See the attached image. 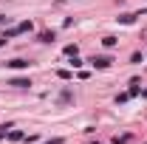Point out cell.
<instances>
[{"mask_svg":"<svg viewBox=\"0 0 147 144\" xmlns=\"http://www.w3.org/2000/svg\"><path fill=\"white\" fill-rule=\"evenodd\" d=\"M91 62H93V68H110L113 59H110V57H93Z\"/></svg>","mask_w":147,"mask_h":144,"instance_id":"1","label":"cell"},{"mask_svg":"<svg viewBox=\"0 0 147 144\" xmlns=\"http://www.w3.org/2000/svg\"><path fill=\"white\" fill-rule=\"evenodd\" d=\"M9 85H11V88H28V85H31V82H28V79H11V82H9Z\"/></svg>","mask_w":147,"mask_h":144,"instance_id":"2","label":"cell"},{"mask_svg":"<svg viewBox=\"0 0 147 144\" xmlns=\"http://www.w3.org/2000/svg\"><path fill=\"white\" fill-rule=\"evenodd\" d=\"M9 68H28V62L26 59H11V62H6Z\"/></svg>","mask_w":147,"mask_h":144,"instance_id":"3","label":"cell"},{"mask_svg":"<svg viewBox=\"0 0 147 144\" xmlns=\"http://www.w3.org/2000/svg\"><path fill=\"white\" fill-rule=\"evenodd\" d=\"M34 26H31V20H26V23H20L17 26V34H23V31H31Z\"/></svg>","mask_w":147,"mask_h":144,"instance_id":"4","label":"cell"},{"mask_svg":"<svg viewBox=\"0 0 147 144\" xmlns=\"http://www.w3.org/2000/svg\"><path fill=\"white\" fill-rule=\"evenodd\" d=\"M102 45H105V48H113V45H116V37H105Z\"/></svg>","mask_w":147,"mask_h":144,"instance_id":"5","label":"cell"},{"mask_svg":"<svg viewBox=\"0 0 147 144\" xmlns=\"http://www.w3.org/2000/svg\"><path fill=\"white\" fill-rule=\"evenodd\" d=\"M40 40H42V42H51V40H54V31H42Z\"/></svg>","mask_w":147,"mask_h":144,"instance_id":"6","label":"cell"},{"mask_svg":"<svg viewBox=\"0 0 147 144\" xmlns=\"http://www.w3.org/2000/svg\"><path fill=\"white\" fill-rule=\"evenodd\" d=\"M133 17H136V14H122V17H119V23H125V26H130V23H133Z\"/></svg>","mask_w":147,"mask_h":144,"instance_id":"7","label":"cell"},{"mask_svg":"<svg viewBox=\"0 0 147 144\" xmlns=\"http://www.w3.org/2000/svg\"><path fill=\"white\" fill-rule=\"evenodd\" d=\"M65 54H68V57H76V45H65Z\"/></svg>","mask_w":147,"mask_h":144,"instance_id":"8","label":"cell"},{"mask_svg":"<svg viewBox=\"0 0 147 144\" xmlns=\"http://www.w3.org/2000/svg\"><path fill=\"white\" fill-rule=\"evenodd\" d=\"M113 144H127V136H122V139H113Z\"/></svg>","mask_w":147,"mask_h":144,"instance_id":"9","label":"cell"},{"mask_svg":"<svg viewBox=\"0 0 147 144\" xmlns=\"http://www.w3.org/2000/svg\"><path fill=\"white\" fill-rule=\"evenodd\" d=\"M6 130H9V124H6V127H0V139H3V136H6Z\"/></svg>","mask_w":147,"mask_h":144,"instance_id":"10","label":"cell"},{"mask_svg":"<svg viewBox=\"0 0 147 144\" xmlns=\"http://www.w3.org/2000/svg\"><path fill=\"white\" fill-rule=\"evenodd\" d=\"M3 23H9V17H6V14H0V26H3Z\"/></svg>","mask_w":147,"mask_h":144,"instance_id":"11","label":"cell"}]
</instances>
